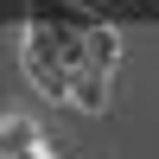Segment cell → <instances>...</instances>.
<instances>
[{
  "instance_id": "obj_1",
  "label": "cell",
  "mask_w": 159,
  "mask_h": 159,
  "mask_svg": "<svg viewBox=\"0 0 159 159\" xmlns=\"http://www.w3.org/2000/svg\"><path fill=\"white\" fill-rule=\"evenodd\" d=\"M108 64H115V38L102 25H89L83 38H64V32H45L38 25L32 45H25V70L38 76V89L57 102H76V108L96 115L102 102V83H108Z\"/></svg>"
}]
</instances>
